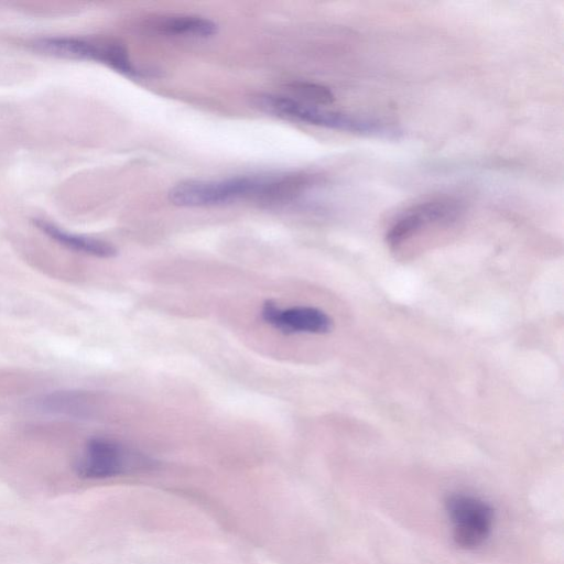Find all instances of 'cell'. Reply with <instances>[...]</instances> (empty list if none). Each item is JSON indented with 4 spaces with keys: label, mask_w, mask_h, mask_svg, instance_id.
I'll list each match as a JSON object with an SVG mask.
<instances>
[{
    "label": "cell",
    "mask_w": 564,
    "mask_h": 564,
    "mask_svg": "<svg viewBox=\"0 0 564 564\" xmlns=\"http://www.w3.org/2000/svg\"><path fill=\"white\" fill-rule=\"evenodd\" d=\"M445 510L458 547L475 550L488 540L495 522L490 503L470 494L456 492L446 498Z\"/></svg>",
    "instance_id": "obj_4"
},
{
    "label": "cell",
    "mask_w": 564,
    "mask_h": 564,
    "mask_svg": "<svg viewBox=\"0 0 564 564\" xmlns=\"http://www.w3.org/2000/svg\"><path fill=\"white\" fill-rule=\"evenodd\" d=\"M256 105L280 117L351 133L390 135L395 132L392 127L378 119L328 110L289 97L260 95L256 98Z\"/></svg>",
    "instance_id": "obj_1"
},
{
    "label": "cell",
    "mask_w": 564,
    "mask_h": 564,
    "mask_svg": "<svg viewBox=\"0 0 564 564\" xmlns=\"http://www.w3.org/2000/svg\"><path fill=\"white\" fill-rule=\"evenodd\" d=\"M94 397L85 391L58 390L41 395L35 406L45 414L80 419L94 411Z\"/></svg>",
    "instance_id": "obj_8"
},
{
    "label": "cell",
    "mask_w": 564,
    "mask_h": 564,
    "mask_svg": "<svg viewBox=\"0 0 564 564\" xmlns=\"http://www.w3.org/2000/svg\"><path fill=\"white\" fill-rule=\"evenodd\" d=\"M33 223L43 234L69 250L98 258H112L117 254V249L105 240L68 232L43 219H34Z\"/></svg>",
    "instance_id": "obj_9"
},
{
    "label": "cell",
    "mask_w": 564,
    "mask_h": 564,
    "mask_svg": "<svg viewBox=\"0 0 564 564\" xmlns=\"http://www.w3.org/2000/svg\"><path fill=\"white\" fill-rule=\"evenodd\" d=\"M33 46L36 51L47 55L97 61L113 69L122 64L126 56L124 46L111 40L57 36L36 40Z\"/></svg>",
    "instance_id": "obj_5"
},
{
    "label": "cell",
    "mask_w": 564,
    "mask_h": 564,
    "mask_svg": "<svg viewBox=\"0 0 564 564\" xmlns=\"http://www.w3.org/2000/svg\"><path fill=\"white\" fill-rule=\"evenodd\" d=\"M464 204L452 196H435L404 209L390 225L386 241L392 250L435 227H448L464 215Z\"/></svg>",
    "instance_id": "obj_3"
},
{
    "label": "cell",
    "mask_w": 564,
    "mask_h": 564,
    "mask_svg": "<svg viewBox=\"0 0 564 564\" xmlns=\"http://www.w3.org/2000/svg\"><path fill=\"white\" fill-rule=\"evenodd\" d=\"M154 29L164 34L208 37L217 33V24L199 15H170L158 19Z\"/></svg>",
    "instance_id": "obj_10"
},
{
    "label": "cell",
    "mask_w": 564,
    "mask_h": 564,
    "mask_svg": "<svg viewBox=\"0 0 564 564\" xmlns=\"http://www.w3.org/2000/svg\"><path fill=\"white\" fill-rule=\"evenodd\" d=\"M261 316L264 322L285 334H325L332 329V318L313 306H294L282 310L271 300L263 303Z\"/></svg>",
    "instance_id": "obj_7"
},
{
    "label": "cell",
    "mask_w": 564,
    "mask_h": 564,
    "mask_svg": "<svg viewBox=\"0 0 564 564\" xmlns=\"http://www.w3.org/2000/svg\"><path fill=\"white\" fill-rule=\"evenodd\" d=\"M288 89L295 96L294 99L315 106L322 107V105H329L335 100L329 88L315 83L296 80L290 83Z\"/></svg>",
    "instance_id": "obj_11"
},
{
    "label": "cell",
    "mask_w": 564,
    "mask_h": 564,
    "mask_svg": "<svg viewBox=\"0 0 564 564\" xmlns=\"http://www.w3.org/2000/svg\"><path fill=\"white\" fill-rule=\"evenodd\" d=\"M271 176H237L226 180H186L169 191L172 204L182 207L212 206L252 197L262 200Z\"/></svg>",
    "instance_id": "obj_2"
},
{
    "label": "cell",
    "mask_w": 564,
    "mask_h": 564,
    "mask_svg": "<svg viewBox=\"0 0 564 564\" xmlns=\"http://www.w3.org/2000/svg\"><path fill=\"white\" fill-rule=\"evenodd\" d=\"M134 456L119 442L108 437L90 438L76 460L75 470L87 479H102L122 474Z\"/></svg>",
    "instance_id": "obj_6"
}]
</instances>
